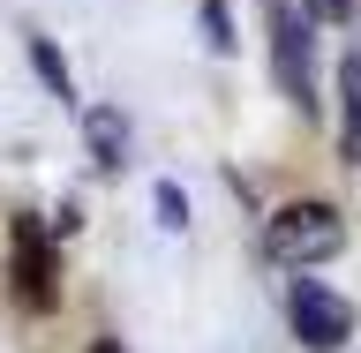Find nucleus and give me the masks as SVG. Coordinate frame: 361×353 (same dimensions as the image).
Instances as JSON below:
<instances>
[{
  "label": "nucleus",
  "instance_id": "39448f33",
  "mask_svg": "<svg viewBox=\"0 0 361 353\" xmlns=\"http://www.w3.org/2000/svg\"><path fill=\"white\" fill-rule=\"evenodd\" d=\"M83 135H90V158H98V166H128V120H121V113L113 106H83Z\"/></svg>",
  "mask_w": 361,
  "mask_h": 353
},
{
  "label": "nucleus",
  "instance_id": "9d476101",
  "mask_svg": "<svg viewBox=\"0 0 361 353\" xmlns=\"http://www.w3.org/2000/svg\"><path fill=\"white\" fill-rule=\"evenodd\" d=\"M301 16H309V23H338V16H354V0H309Z\"/></svg>",
  "mask_w": 361,
  "mask_h": 353
},
{
  "label": "nucleus",
  "instance_id": "f257e3e1",
  "mask_svg": "<svg viewBox=\"0 0 361 353\" xmlns=\"http://www.w3.org/2000/svg\"><path fill=\"white\" fill-rule=\"evenodd\" d=\"M8 293H16L30 316H45L53 301H61V256H53V225L23 218L8 225Z\"/></svg>",
  "mask_w": 361,
  "mask_h": 353
},
{
  "label": "nucleus",
  "instance_id": "f03ea898",
  "mask_svg": "<svg viewBox=\"0 0 361 353\" xmlns=\"http://www.w3.org/2000/svg\"><path fill=\"white\" fill-rule=\"evenodd\" d=\"M264 23H271V75L301 113H316V53H309V16L293 0H264Z\"/></svg>",
  "mask_w": 361,
  "mask_h": 353
},
{
  "label": "nucleus",
  "instance_id": "9b49d317",
  "mask_svg": "<svg viewBox=\"0 0 361 353\" xmlns=\"http://www.w3.org/2000/svg\"><path fill=\"white\" fill-rule=\"evenodd\" d=\"M90 353H121V346H113V338H98V346H90Z\"/></svg>",
  "mask_w": 361,
  "mask_h": 353
},
{
  "label": "nucleus",
  "instance_id": "6e6552de",
  "mask_svg": "<svg viewBox=\"0 0 361 353\" xmlns=\"http://www.w3.org/2000/svg\"><path fill=\"white\" fill-rule=\"evenodd\" d=\"M151 211H158V225H166V233H180V225H188V196H180L173 180H158V188H151Z\"/></svg>",
  "mask_w": 361,
  "mask_h": 353
},
{
  "label": "nucleus",
  "instance_id": "0eeeda50",
  "mask_svg": "<svg viewBox=\"0 0 361 353\" xmlns=\"http://www.w3.org/2000/svg\"><path fill=\"white\" fill-rule=\"evenodd\" d=\"M30 68L45 75V90H53L68 113H83V106H75V75H68V61H61V45H53V38H30Z\"/></svg>",
  "mask_w": 361,
  "mask_h": 353
},
{
  "label": "nucleus",
  "instance_id": "7ed1b4c3",
  "mask_svg": "<svg viewBox=\"0 0 361 353\" xmlns=\"http://www.w3.org/2000/svg\"><path fill=\"white\" fill-rule=\"evenodd\" d=\"M338 241H346V225H338L331 203H286L264 225L271 264H324V256H338Z\"/></svg>",
  "mask_w": 361,
  "mask_h": 353
},
{
  "label": "nucleus",
  "instance_id": "1a4fd4ad",
  "mask_svg": "<svg viewBox=\"0 0 361 353\" xmlns=\"http://www.w3.org/2000/svg\"><path fill=\"white\" fill-rule=\"evenodd\" d=\"M203 45H211V53H233V16H226V0H203Z\"/></svg>",
  "mask_w": 361,
  "mask_h": 353
},
{
  "label": "nucleus",
  "instance_id": "20e7f679",
  "mask_svg": "<svg viewBox=\"0 0 361 353\" xmlns=\"http://www.w3.org/2000/svg\"><path fill=\"white\" fill-rule=\"evenodd\" d=\"M286 316H293V338H301L309 353H338L346 338H354V309H346L331 286H316V278H293Z\"/></svg>",
  "mask_w": 361,
  "mask_h": 353
},
{
  "label": "nucleus",
  "instance_id": "423d86ee",
  "mask_svg": "<svg viewBox=\"0 0 361 353\" xmlns=\"http://www.w3.org/2000/svg\"><path fill=\"white\" fill-rule=\"evenodd\" d=\"M338 151L361 158V53L338 61Z\"/></svg>",
  "mask_w": 361,
  "mask_h": 353
}]
</instances>
